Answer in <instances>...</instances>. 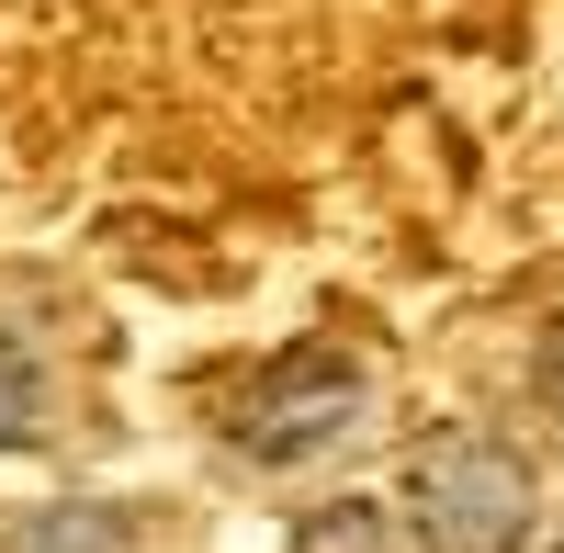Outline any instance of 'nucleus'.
Listing matches in <instances>:
<instances>
[{
  "label": "nucleus",
  "mask_w": 564,
  "mask_h": 553,
  "mask_svg": "<svg viewBox=\"0 0 564 553\" xmlns=\"http://www.w3.org/2000/svg\"><path fill=\"white\" fill-rule=\"evenodd\" d=\"M406 520L430 553H520L531 542V464L486 430H430L406 452Z\"/></svg>",
  "instance_id": "obj_1"
},
{
  "label": "nucleus",
  "mask_w": 564,
  "mask_h": 553,
  "mask_svg": "<svg viewBox=\"0 0 564 553\" xmlns=\"http://www.w3.org/2000/svg\"><path fill=\"white\" fill-rule=\"evenodd\" d=\"M361 419H372L361 361L294 339V350H271L260 373L238 384V406H226V441H238L249 464H305V452H339Z\"/></svg>",
  "instance_id": "obj_2"
},
{
  "label": "nucleus",
  "mask_w": 564,
  "mask_h": 553,
  "mask_svg": "<svg viewBox=\"0 0 564 553\" xmlns=\"http://www.w3.org/2000/svg\"><path fill=\"white\" fill-rule=\"evenodd\" d=\"M0 553H135V520L124 509H34V520H12Z\"/></svg>",
  "instance_id": "obj_3"
},
{
  "label": "nucleus",
  "mask_w": 564,
  "mask_h": 553,
  "mask_svg": "<svg viewBox=\"0 0 564 553\" xmlns=\"http://www.w3.org/2000/svg\"><path fill=\"white\" fill-rule=\"evenodd\" d=\"M282 553H395V531H384L372 497H327V509L294 520V542H282Z\"/></svg>",
  "instance_id": "obj_4"
},
{
  "label": "nucleus",
  "mask_w": 564,
  "mask_h": 553,
  "mask_svg": "<svg viewBox=\"0 0 564 553\" xmlns=\"http://www.w3.org/2000/svg\"><path fill=\"white\" fill-rule=\"evenodd\" d=\"M34 419H45V373H34L12 339H0V452H12V441H34Z\"/></svg>",
  "instance_id": "obj_5"
},
{
  "label": "nucleus",
  "mask_w": 564,
  "mask_h": 553,
  "mask_svg": "<svg viewBox=\"0 0 564 553\" xmlns=\"http://www.w3.org/2000/svg\"><path fill=\"white\" fill-rule=\"evenodd\" d=\"M542 406H564V316H553V339H542Z\"/></svg>",
  "instance_id": "obj_6"
},
{
  "label": "nucleus",
  "mask_w": 564,
  "mask_h": 553,
  "mask_svg": "<svg viewBox=\"0 0 564 553\" xmlns=\"http://www.w3.org/2000/svg\"><path fill=\"white\" fill-rule=\"evenodd\" d=\"M553 553H564V542H553Z\"/></svg>",
  "instance_id": "obj_7"
}]
</instances>
